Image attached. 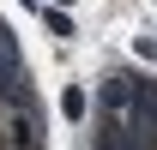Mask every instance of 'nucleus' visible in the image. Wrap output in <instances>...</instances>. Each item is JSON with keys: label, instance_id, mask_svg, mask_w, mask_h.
<instances>
[{"label": "nucleus", "instance_id": "nucleus-1", "mask_svg": "<svg viewBox=\"0 0 157 150\" xmlns=\"http://www.w3.org/2000/svg\"><path fill=\"white\" fill-rule=\"evenodd\" d=\"M151 150H157V144H151Z\"/></svg>", "mask_w": 157, "mask_h": 150}]
</instances>
